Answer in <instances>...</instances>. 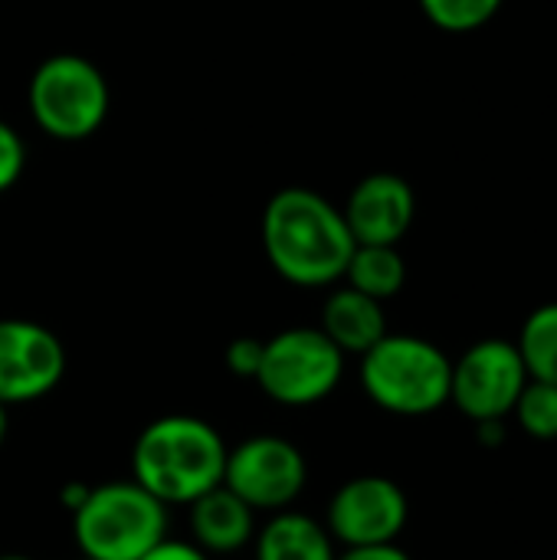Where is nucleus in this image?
Here are the masks:
<instances>
[{
  "label": "nucleus",
  "mask_w": 557,
  "mask_h": 560,
  "mask_svg": "<svg viewBox=\"0 0 557 560\" xmlns=\"http://www.w3.org/2000/svg\"><path fill=\"white\" fill-rule=\"evenodd\" d=\"M256 560H335V541L322 522L305 512H276L253 538Z\"/></svg>",
  "instance_id": "4468645a"
},
{
  "label": "nucleus",
  "mask_w": 557,
  "mask_h": 560,
  "mask_svg": "<svg viewBox=\"0 0 557 560\" xmlns=\"http://www.w3.org/2000/svg\"><path fill=\"white\" fill-rule=\"evenodd\" d=\"M512 413L532 440H542V443L557 440V384L529 381Z\"/></svg>",
  "instance_id": "a211bd4d"
},
{
  "label": "nucleus",
  "mask_w": 557,
  "mask_h": 560,
  "mask_svg": "<svg viewBox=\"0 0 557 560\" xmlns=\"http://www.w3.org/2000/svg\"><path fill=\"white\" fill-rule=\"evenodd\" d=\"M79 560H89V558H79Z\"/></svg>",
  "instance_id": "a878e982"
},
{
  "label": "nucleus",
  "mask_w": 557,
  "mask_h": 560,
  "mask_svg": "<svg viewBox=\"0 0 557 560\" xmlns=\"http://www.w3.org/2000/svg\"><path fill=\"white\" fill-rule=\"evenodd\" d=\"M227 450L230 446L213 423L167 413L138 433L131 446V479L167 509L190 505L204 492L223 486Z\"/></svg>",
  "instance_id": "f03ea898"
},
{
  "label": "nucleus",
  "mask_w": 557,
  "mask_h": 560,
  "mask_svg": "<svg viewBox=\"0 0 557 560\" xmlns=\"http://www.w3.org/2000/svg\"><path fill=\"white\" fill-rule=\"evenodd\" d=\"M26 171V141L23 135L0 118V194L13 190Z\"/></svg>",
  "instance_id": "6ab92c4d"
},
{
  "label": "nucleus",
  "mask_w": 557,
  "mask_h": 560,
  "mask_svg": "<svg viewBox=\"0 0 557 560\" xmlns=\"http://www.w3.org/2000/svg\"><path fill=\"white\" fill-rule=\"evenodd\" d=\"M263 364V341L259 338H233L227 348V371L243 381H256Z\"/></svg>",
  "instance_id": "aec40b11"
},
{
  "label": "nucleus",
  "mask_w": 557,
  "mask_h": 560,
  "mask_svg": "<svg viewBox=\"0 0 557 560\" xmlns=\"http://www.w3.org/2000/svg\"><path fill=\"white\" fill-rule=\"evenodd\" d=\"M404 282H407V262L397 246H364V243L355 246L345 269V285L378 302H387L401 295Z\"/></svg>",
  "instance_id": "2eb2a0df"
},
{
  "label": "nucleus",
  "mask_w": 557,
  "mask_h": 560,
  "mask_svg": "<svg viewBox=\"0 0 557 560\" xmlns=\"http://www.w3.org/2000/svg\"><path fill=\"white\" fill-rule=\"evenodd\" d=\"M26 105L46 138L76 144L105 125L112 112V89L105 72L89 56L53 52L33 69Z\"/></svg>",
  "instance_id": "39448f33"
},
{
  "label": "nucleus",
  "mask_w": 557,
  "mask_h": 560,
  "mask_svg": "<svg viewBox=\"0 0 557 560\" xmlns=\"http://www.w3.org/2000/svg\"><path fill=\"white\" fill-rule=\"evenodd\" d=\"M345 377V354L322 328H286L263 341L259 390L279 407H312L328 400Z\"/></svg>",
  "instance_id": "423d86ee"
},
{
  "label": "nucleus",
  "mask_w": 557,
  "mask_h": 560,
  "mask_svg": "<svg viewBox=\"0 0 557 560\" xmlns=\"http://www.w3.org/2000/svg\"><path fill=\"white\" fill-rule=\"evenodd\" d=\"M141 560H210L207 551H200L194 541H177V538H164L158 548H151Z\"/></svg>",
  "instance_id": "412c9836"
},
{
  "label": "nucleus",
  "mask_w": 557,
  "mask_h": 560,
  "mask_svg": "<svg viewBox=\"0 0 557 560\" xmlns=\"http://www.w3.org/2000/svg\"><path fill=\"white\" fill-rule=\"evenodd\" d=\"M410 518V502L404 489L387 476H358L335 489L325 528L332 541L345 548L391 545L401 538Z\"/></svg>",
  "instance_id": "1a4fd4ad"
},
{
  "label": "nucleus",
  "mask_w": 557,
  "mask_h": 560,
  "mask_svg": "<svg viewBox=\"0 0 557 560\" xmlns=\"http://www.w3.org/2000/svg\"><path fill=\"white\" fill-rule=\"evenodd\" d=\"M194 545L207 555H236L256 538V512L227 486H217L190 505Z\"/></svg>",
  "instance_id": "f8f14e48"
},
{
  "label": "nucleus",
  "mask_w": 557,
  "mask_h": 560,
  "mask_svg": "<svg viewBox=\"0 0 557 560\" xmlns=\"http://www.w3.org/2000/svg\"><path fill=\"white\" fill-rule=\"evenodd\" d=\"M0 560H33V558H26V555H0Z\"/></svg>",
  "instance_id": "393cba45"
},
{
  "label": "nucleus",
  "mask_w": 557,
  "mask_h": 560,
  "mask_svg": "<svg viewBox=\"0 0 557 560\" xmlns=\"http://www.w3.org/2000/svg\"><path fill=\"white\" fill-rule=\"evenodd\" d=\"M309 482V463L302 450L272 433H259L227 450L223 486L243 499L253 512H286L299 502Z\"/></svg>",
  "instance_id": "0eeeda50"
},
{
  "label": "nucleus",
  "mask_w": 557,
  "mask_h": 560,
  "mask_svg": "<svg viewBox=\"0 0 557 560\" xmlns=\"http://www.w3.org/2000/svg\"><path fill=\"white\" fill-rule=\"evenodd\" d=\"M532 381L557 384V302L538 305L519 331L515 341Z\"/></svg>",
  "instance_id": "dca6fc26"
},
{
  "label": "nucleus",
  "mask_w": 557,
  "mask_h": 560,
  "mask_svg": "<svg viewBox=\"0 0 557 560\" xmlns=\"http://www.w3.org/2000/svg\"><path fill=\"white\" fill-rule=\"evenodd\" d=\"M89 489H92V486H85V482H69V486H62V492H59V502H62V509L72 515V512H76V509L85 502Z\"/></svg>",
  "instance_id": "5701e85b"
},
{
  "label": "nucleus",
  "mask_w": 557,
  "mask_h": 560,
  "mask_svg": "<svg viewBox=\"0 0 557 560\" xmlns=\"http://www.w3.org/2000/svg\"><path fill=\"white\" fill-rule=\"evenodd\" d=\"M361 390L394 417H430L450 404L453 361L443 348L417 335H384L361 354Z\"/></svg>",
  "instance_id": "7ed1b4c3"
},
{
  "label": "nucleus",
  "mask_w": 557,
  "mask_h": 560,
  "mask_svg": "<svg viewBox=\"0 0 557 560\" xmlns=\"http://www.w3.org/2000/svg\"><path fill=\"white\" fill-rule=\"evenodd\" d=\"M335 560H410L404 548H397V541L391 545H361V548H345Z\"/></svg>",
  "instance_id": "4be33fe9"
},
{
  "label": "nucleus",
  "mask_w": 557,
  "mask_h": 560,
  "mask_svg": "<svg viewBox=\"0 0 557 560\" xmlns=\"http://www.w3.org/2000/svg\"><path fill=\"white\" fill-rule=\"evenodd\" d=\"M417 3L437 30L463 36L489 26L506 0H417Z\"/></svg>",
  "instance_id": "f3484780"
},
{
  "label": "nucleus",
  "mask_w": 557,
  "mask_h": 560,
  "mask_svg": "<svg viewBox=\"0 0 557 560\" xmlns=\"http://www.w3.org/2000/svg\"><path fill=\"white\" fill-rule=\"evenodd\" d=\"M328 341L348 358V354H364L371 351L384 335H387V315H384V302L341 285L335 289L325 305H322V325H318Z\"/></svg>",
  "instance_id": "ddd939ff"
},
{
  "label": "nucleus",
  "mask_w": 557,
  "mask_h": 560,
  "mask_svg": "<svg viewBox=\"0 0 557 560\" xmlns=\"http://www.w3.org/2000/svg\"><path fill=\"white\" fill-rule=\"evenodd\" d=\"M263 253L279 279L299 289H328L345 279L355 236L341 207L312 187H282L263 207Z\"/></svg>",
  "instance_id": "f257e3e1"
},
{
  "label": "nucleus",
  "mask_w": 557,
  "mask_h": 560,
  "mask_svg": "<svg viewBox=\"0 0 557 560\" xmlns=\"http://www.w3.org/2000/svg\"><path fill=\"white\" fill-rule=\"evenodd\" d=\"M341 213L355 243L397 246L414 226L417 194L407 177L394 171H374L351 187Z\"/></svg>",
  "instance_id": "9b49d317"
},
{
  "label": "nucleus",
  "mask_w": 557,
  "mask_h": 560,
  "mask_svg": "<svg viewBox=\"0 0 557 560\" xmlns=\"http://www.w3.org/2000/svg\"><path fill=\"white\" fill-rule=\"evenodd\" d=\"M529 381L532 377L515 341L483 338L453 361L450 404L476 423H502L512 417Z\"/></svg>",
  "instance_id": "6e6552de"
},
{
  "label": "nucleus",
  "mask_w": 557,
  "mask_h": 560,
  "mask_svg": "<svg viewBox=\"0 0 557 560\" xmlns=\"http://www.w3.org/2000/svg\"><path fill=\"white\" fill-rule=\"evenodd\" d=\"M66 377L59 335L30 318H0V404H33L49 397Z\"/></svg>",
  "instance_id": "9d476101"
},
{
  "label": "nucleus",
  "mask_w": 557,
  "mask_h": 560,
  "mask_svg": "<svg viewBox=\"0 0 557 560\" xmlns=\"http://www.w3.org/2000/svg\"><path fill=\"white\" fill-rule=\"evenodd\" d=\"M167 505L135 479L92 486L72 512V541L89 560H141L167 538Z\"/></svg>",
  "instance_id": "20e7f679"
},
{
  "label": "nucleus",
  "mask_w": 557,
  "mask_h": 560,
  "mask_svg": "<svg viewBox=\"0 0 557 560\" xmlns=\"http://www.w3.org/2000/svg\"><path fill=\"white\" fill-rule=\"evenodd\" d=\"M10 407H3L0 404V450H3V443H7V433H10V413H7Z\"/></svg>",
  "instance_id": "b1692460"
}]
</instances>
